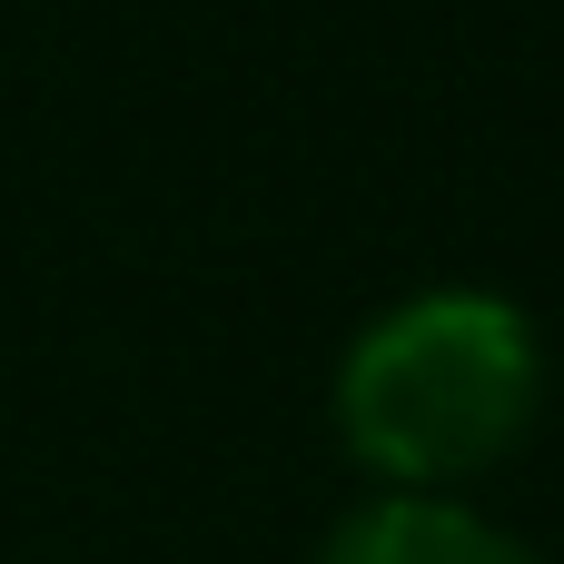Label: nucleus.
<instances>
[{"mask_svg": "<svg viewBox=\"0 0 564 564\" xmlns=\"http://www.w3.org/2000/svg\"><path fill=\"white\" fill-rule=\"evenodd\" d=\"M317 564H535V555L506 525L446 506V496H387V506L347 516Z\"/></svg>", "mask_w": 564, "mask_h": 564, "instance_id": "obj_2", "label": "nucleus"}, {"mask_svg": "<svg viewBox=\"0 0 564 564\" xmlns=\"http://www.w3.org/2000/svg\"><path fill=\"white\" fill-rule=\"evenodd\" d=\"M535 387H545L535 327L486 288H436L387 307L347 347L337 436L377 476H397V496H436L446 476H476L525 436Z\"/></svg>", "mask_w": 564, "mask_h": 564, "instance_id": "obj_1", "label": "nucleus"}]
</instances>
